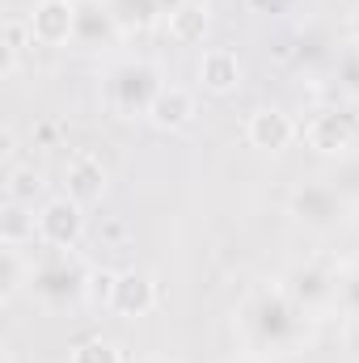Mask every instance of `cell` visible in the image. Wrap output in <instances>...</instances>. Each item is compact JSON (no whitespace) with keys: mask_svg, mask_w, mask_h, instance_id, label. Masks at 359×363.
Returning <instances> with one entry per match:
<instances>
[{"mask_svg":"<svg viewBox=\"0 0 359 363\" xmlns=\"http://www.w3.org/2000/svg\"><path fill=\"white\" fill-rule=\"evenodd\" d=\"M203 21H207V17H203L199 9H178V13H174V34H178V38H194V34H203Z\"/></svg>","mask_w":359,"mask_h":363,"instance_id":"9","label":"cell"},{"mask_svg":"<svg viewBox=\"0 0 359 363\" xmlns=\"http://www.w3.org/2000/svg\"><path fill=\"white\" fill-rule=\"evenodd\" d=\"M38 228H43V237H47V241L64 245L68 237H77L81 216H77V207H72V203H51V207L38 216Z\"/></svg>","mask_w":359,"mask_h":363,"instance_id":"1","label":"cell"},{"mask_svg":"<svg viewBox=\"0 0 359 363\" xmlns=\"http://www.w3.org/2000/svg\"><path fill=\"white\" fill-rule=\"evenodd\" d=\"M114 304L127 308V313H144V308L153 304V287H148V279H140V274L118 279V287H114Z\"/></svg>","mask_w":359,"mask_h":363,"instance_id":"6","label":"cell"},{"mask_svg":"<svg viewBox=\"0 0 359 363\" xmlns=\"http://www.w3.org/2000/svg\"><path fill=\"white\" fill-rule=\"evenodd\" d=\"M72 9L68 4H60V0H47L38 13H34V34L38 38H47V43H60V38H68V30H72Z\"/></svg>","mask_w":359,"mask_h":363,"instance_id":"2","label":"cell"},{"mask_svg":"<svg viewBox=\"0 0 359 363\" xmlns=\"http://www.w3.org/2000/svg\"><path fill=\"white\" fill-rule=\"evenodd\" d=\"M355 34H359V17H355Z\"/></svg>","mask_w":359,"mask_h":363,"instance_id":"10","label":"cell"},{"mask_svg":"<svg viewBox=\"0 0 359 363\" xmlns=\"http://www.w3.org/2000/svg\"><path fill=\"white\" fill-rule=\"evenodd\" d=\"M250 135H254V144H263V148H283L287 135H292V127H287V118H283L279 110H258L254 123H250Z\"/></svg>","mask_w":359,"mask_h":363,"instance_id":"3","label":"cell"},{"mask_svg":"<svg viewBox=\"0 0 359 363\" xmlns=\"http://www.w3.org/2000/svg\"><path fill=\"white\" fill-rule=\"evenodd\" d=\"M153 114H157V123H165V127H178L190 118V97L182 89H161L153 97Z\"/></svg>","mask_w":359,"mask_h":363,"instance_id":"7","label":"cell"},{"mask_svg":"<svg viewBox=\"0 0 359 363\" xmlns=\"http://www.w3.org/2000/svg\"><path fill=\"white\" fill-rule=\"evenodd\" d=\"M68 182H72V194L85 203V199H97V194H101L106 174H101V165H97L93 157H81V161H72V174H68Z\"/></svg>","mask_w":359,"mask_h":363,"instance_id":"5","label":"cell"},{"mask_svg":"<svg viewBox=\"0 0 359 363\" xmlns=\"http://www.w3.org/2000/svg\"><path fill=\"white\" fill-rule=\"evenodd\" d=\"M203 85H211V89H233L237 85V77H241V68H237V60L228 55V51H211V55H203Z\"/></svg>","mask_w":359,"mask_h":363,"instance_id":"4","label":"cell"},{"mask_svg":"<svg viewBox=\"0 0 359 363\" xmlns=\"http://www.w3.org/2000/svg\"><path fill=\"white\" fill-rule=\"evenodd\" d=\"M296 211H300V220H330L334 216V199H330V190H304L296 199Z\"/></svg>","mask_w":359,"mask_h":363,"instance_id":"8","label":"cell"}]
</instances>
